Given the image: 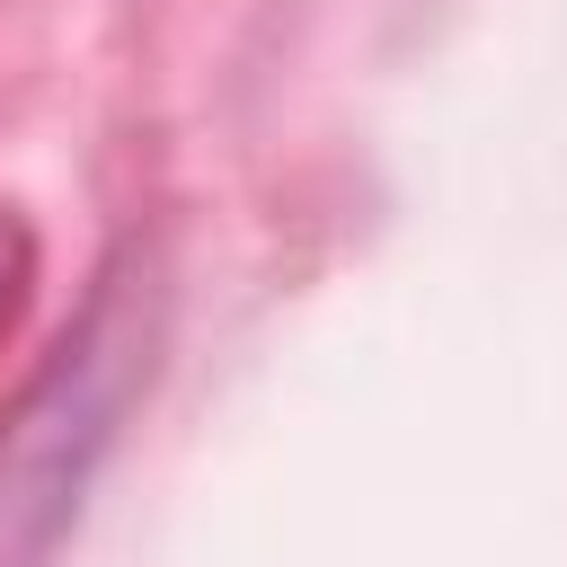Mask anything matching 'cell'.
<instances>
[{"mask_svg": "<svg viewBox=\"0 0 567 567\" xmlns=\"http://www.w3.org/2000/svg\"><path fill=\"white\" fill-rule=\"evenodd\" d=\"M133 372H142V301L106 284L0 416V567H53V540L80 514V487L133 399Z\"/></svg>", "mask_w": 567, "mask_h": 567, "instance_id": "6da1fadb", "label": "cell"}, {"mask_svg": "<svg viewBox=\"0 0 567 567\" xmlns=\"http://www.w3.org/2000/svg\"><path fill=\"white\" fill-rule=\"evenodd\" d=\"M27 275H35V248H27V230L0 213V337H9L18 310H27Z\"/></svg>", "mask_w": 567, "mask_h": 567, "instance_id": "7a4b0ae2", "label": "cell"}]
</instances>
